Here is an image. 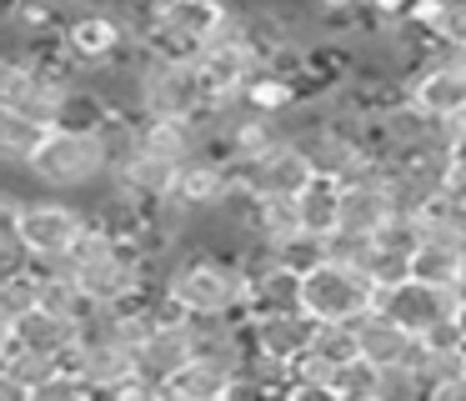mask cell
Wrapping results in <instances>:
<instances>
[{"label": "cell", "mask_w": 466, "mask_h": 401, "mask_svg": "<svg viewBox=\"0 0 466 401\" xmlns=\"http://www.w3.org/2000/svg\"><path fill=\"white\" fill-rule=\"evenodd\" d=\"M166 291L181 301L191 316H246V291H251V266L241 251L221 246H181L166 271Z\"/></svg>", "instance_id": "cell-1"}, {"label": "cell", "mask_w": 466, "mask_h": 401, "mask_svg": "<svg viewBox=\"0 0 466 401\" xmlns=\"http://www.w3.org/2000/svg\"><path fill=\"white\" fill-rule=\"evenodd\" d=\"M25 176L41 190H91L106 186L111 166H106V150L96 130H71V126H51L35 146Z\"/></svg>", "instance_id": "cell-2"}, {"label": "cell", "mask_w": 466, "mask_h": 401, "mask_svg": "<svg viewBox=\"0 0 466 401\" xmlns=\"http://www.w3.org/2000/svg\"><path fill=\"white\" fill-rule=\"evenodd\" d=\"M211 106V86H206L196 56H156L146 46L141 60V116H176V120H201Z\"/></svg>", "instance_id": "cell-3"}, {"label": "cell", "mask_w": 466, "mask_h": 401, "mask_svg": "<svg viewBox=\"0 0 466 401\" xmlns=\"http://www.w3.org/2000/svg\"><path fill=\"white\" fill-rule=\"evenodd\" d=\"M236 176H241V190L251 200H281V196H301L316 180V166L301 150V140L286 136V140H276V146H266L261 156L241 160Z\"/></svg>", "instance_id": "cell-4"}, {"label": "cell", "mask_w": 466, "mask_h": 401, "mask_svg": "<svg viewBox=\"0 0 466 401\" xmlns=\"http://www.w3.org/2000/svg\"><path fill=\"white\" fill-rule=\"evenodd\" d=\"M376 306V281L356 266L326 256L316 271H306V311L321 321H356Z\"/></svg>", "instance_id": "cell-5"}, {"label": "cell", "mask_w": 466, "mask_h": 401, "mask_svg": "<svg viewBox=\"0 0 466 401\" xmlns=\"http://www.w3.org/2000/svg\"><path fill=\"white\" fill-rule=\"evenodd\" d=\"M136 30L121 20V10L101 5V10H76L71 20L61 26V46L66 56L76 60L81 70H96V66H111L126 46H131Z\"/></svg>", "instance_id": "cell-6"}, {"label": "cell", "mask_w": 466, "mask_h": 401, "mask_svg": "<svg viewBox=\"0 0 466 401\" xmlns=\"http://www.w3.org/2000/svg\"><path fill=\"white\" fill-rule=\"evenodd\" d=\"M86 226H91V211L71 206V200H56V190H51V196H41V200H25L21 241L35 261L41 256H71V246L86 236Z\"/></svg>", "instance_id": "cell-7"}, {"label": "cell", "mask_w": 466, "mask_h": 401, "mask_svg": "<svg viewBox=\"0 0 466 401\" xmlns=\"http://www.w3.org/2000/svg\"><path fill=\"white\" fill-rule=\"evenodd\" d=\"M191 331L186 321H151L136 341V376L151 386V396H166V381L191 361Z\"/></svg>", "instance_id": "cell-8"}, {"label": "cell", "mask_w": 466, "mask_h": 401, "mask_svg": "<svg viewBox=\"0 0 466 401\" xmlns=\"http://www.w3.org/2000/svg\"><path fill=\"white\" fill-rule=\"evenodd\" d=\"M456 301H461V291H446V286H431V281H416V276H406L401 286H386V291H376V306L381 311H391L396 321H401L406 331H431L436 321H446L456 311Z\"/></svg>", "instance_id": "cell-9"}, {"label": "cell", "mask_w": 466, "mask_h": 401, "mask_svg": "<svg viewBox=\"0 0 466 401\" xmlns=\"http://www.w3.org/2000/svg\"><path fill=\"white\" fill-rule=\"evenodd\" d=\"M246 331H251V346L271 351L281 361H296L316 346V331H321V316H311L306 306L296 311H256L246 316Z\"/></svg>", "instance_id": "cell-10"}, {"label": "cell", "mask_w": 466, "mask_h": 401, "mask_svg": "<svg viewBox=\"0 0 466 401\" xmlns=\"http://www.w3.org/2000/svg\"><path fill=\"white\" fill-rule=\"evenodd\" d=\"M71 366L86 376V386L96 396H121L136 381V346H121V341H81L71 351Z\"/></svg>", "instance_id": "cell-11"}, {"label": "cell", "mask_w": 466, "mask_h": 401, "mask_svg": "<svg viewBox=\"0 0 466 401\" xmlns=\"http://www.w3.org/2000/svg\"><path fill=\"white\" fill-rule=\"evenodd\" d=\"M306 306V276L286 261L266 256L251 266V291H246V316L256 311H296Z\"/></svg>", "instance_id": "cell-12"}, {"label": "cell", "mask_w": 466, "mask_h": 401, "mask_svg": "<svg viewBox=\"0 0 466 401\" xmlns=\"http://www.w3.org/2000/svg\"><path fill=\"white\" fill-rule=\"evenodd\" d=\"M15 346L41 351V356H56V361H71V351L81 346V321L56 316L46 306H31L25 316H15Z\"/></svg>", "instance_id": "cell-13"}, {"label": "cell", "mask_w": 466, "mask_h": 401, "mask_svg": "<svg viewBox=\"0 0 466 401\" xmlns=\"http://www.w3.org/2000/svg\"><path fill=\"white\" fill-rule=\"evenodd\" d=\"M396 211L391 190H386L381 176H356L341 180V231H361V236H376L386 226V216Z\"/></svg>", "instance_id": "cell-14"}, {"label": "cell", "mask_w": 466, "mask_h": 401, "mask_svg": "<svg viewBox=\"0 0 466 401\" xmlns=\"http://www.w3.org/2000/svg\"><path fill=\"white\" fill-rule=\"evenodd\" d=\"M356 341H361V356L366 361H376V366H396V361L411 356L416 331H406L391 311L371 306V311H361V316H356Z\"/></svg>", "instance_id": "cell-15"}, {"label": "cell", "mask_w": 466, "mask_h": 401, "mask_svg": "<svg viewBox=\"0 0 466 401\" xmlns=\"http://www.w3.org/2000/svg\"><path fill=\"white\" fill-rule=\"evenodd\" d=\"M406 90H411L431 116L456 120L466 110V60H461V66H421Z\"/></svg>", "instance_id": "cell-16"}, {"label": "cell", "mask_w": 466, "mask_h": 401, "mask_svg": "<svg viewBox=\"0 0 466 401\" xmlns=\"http://www.w3.org/2000/svg\"><path fill=\"white\" fill-rule=\"evenodd\" d=\"M231 381H236L231 361L191 356L171 381H166V396H176V401H231Z\"/></svg>", "instance_id": "cell-17"}, {"label": "cell", "mask_w": 466, "mask_h": 401, "mask_svg": "<svg viewBox=\"0 0 466 401\" xmlns=\"http://www.w3.org/2000/svg\"><path fill=\"white\" fill-rule=\"evenodd\" d=\"M176 176H181L176 160H161V156H151V150H136V156L111 176V186H121L126 196H136L146 206V200H161L166 190H176Z\"/></svg>", "instance_id": "cell-18"}, {"label": "cell", "mask_w": 466, "mask_h": 401, "mask_svg": "<svg viewBox=\"0 0 466 401\" xmlns=\"http://www.w3.org/2000/svg\"><path fill=\"white\" fill-rule=\"evenodd\" d=\"M296 211H301V231H316V236L341 231V180L316 170V180L296 196Z\"/></svg>", "instance_id": "cell-19"}, {"label": "cell", "mask_w": 466, "mask_h": 401, "mask_svg": "<svg viewBox=\"0 0 466 401\" xmlns=\"http://www.w3.org/2000/svg\"><path fill=\"white\" fill-rule=\"evenodd\" d=\"M411 276L431 281V286L461 291V246H446V241H421L411 251Z\"/></svg>", "instance_id": "cell-20"}, {"label": "cell", "mask_w": 466, "mask_h": 401, "mask_svg": "<svg viewBox=\"0 0 466 401\" xmlns=\"http://www.w3.org/2000/svg\"><path fill=\"white\" fill-rule=\"evenodd\" d=\"M46 130L35 126V120L15 116V110L0 106V170H25L35 156V146H41Z\"/></svg>", "instance_id": "cell-21"}, {"label": "cell", "mask_w": 466, "mask_h": 401, "mask_svg": "<svg viewBox=\"0 0 466 401\" xmlns=\"http://www.w3.org/2000/svg\"><path fill=\"white\" fill-rule=\"evenodd\" d=\"M331 391H336V401H381V366L366 361V356L341 361Z\"/></svg>", "instance_id": "cell-22"}, {"label": "cell", "mask_w": 466, "mask_h": 401, "mask_svg": "<svg viewBox=\"0 0 466 401\" xmlns=\"http://www.w3.org/2000/svg\"><path fill=\"white\" fill-rule=\"evenodd\" d=\"M21 216H25V196L0 186V261H11V266H31V251L21 241Z\"/></svg>", "instance_id": "cell-23"}, {"label": "cell", "mask_w": 466, "mask_h": 401, "mask_svg": "<svg viewBox=\"0 0 466 401\" xmlns=\"http://www.w3.org/2000/svg\"><path fill=\"white\" fill-rule=\"evenodd\" d=\"M326 256H331V236H316V231H296L286 246H276V261L296 266L301 276H306V271H316Z\"/></svg>", "instance_id": "cell-24"}, {"label": "cell", "mask_w": 466, "mask_h": 401, "mask_svg": "<svg viewBox=\"0 0 466 401\" xmlns=\"http://www.w3.org/2000/svg\"><path fill=\"white\" fill-rule=\"evenodd\" d=\"M366 276L376 281V291L401 286V281L411 276V256H406V251H381V246H376V256H371V266H366Z\"/></svg>", "instance_id": "cell-25"}, {"label": "cell", "mask_w": 466, "mask_h": 401, "mask_svg": "<svg viewBox=\"0 0 466 401\" xmlns=\"http://www.w3.org/2000/svg\"><path fill=\"white\" fill-rule=\"evenodd\" d=\"M426 36H441V40H451V46L466 50V0H441V10H436Z\"/></svg>", "instance_id": "cell-26"}, {"label": "cell", "mask_w": 466, "mask_h": 401, "mask_svg": "<svg viewBox=\"0 0 466 401\" xmlns=\"http://www.w3.org/2000/svg\"><path fill=\"white\" fill-rule=\"evenodd\" d=\"M0 401H31V386H25L5 361H0Z\"/></svg>", "instance_id": "cell-27"}, {"label": "cell", "mask_w": 466, "mask_h": 401, "mask_svg": "<svg viewBox=\"0 0 466 401\" xmlns=\"http://www.w3.org/2000/svg\"><path fill=\"white\" fill-rule=\"evenodd\" d=\"M446 206H451L456 231H461V241H466V186H451V190H446Z\"/></svg>", "instance_id": "cell-28"}, {"label": "cell", "mask_w": 466, "mask_h": 401, "mask_svg": "<svg viewBox=\"0 0 466 401\" xmlns=\"http://www.w3.org/2000/svg\"><path fill=\"white\" fill-rule=\"evenodd\" d=\"M451 186H466V130L456 136V146H451Z\"/></svg>", "instance_id": "cell-29"}, {"label": "cell", "mask_w": 466, "mask_h": 401, "mask_svg": "<svg viewBox=\"0 0 466 401\" xmlns=\"http://www.w3.org/2000/svg\"><path fill=\"white\" fill-rule=\"evenodd\" d=\"M431 396H441V401H466V371H461V376H451V381H441Z\"/></svg>", "instance_id": "cell-30"}, {"label": "cell", "mask_w": 466, "mask_h": 401, "mask_svg": "<svg viewBox=\"0 0 466 401\" xmlns=\"http://www.w3.org/2000/svg\"><path fill=\"white\" fill-rule=\"evenodd\" d=\"M15 346V316H5L0 311V361H5V351Z\"/></svg>", "instance_id": "cell-31"}, {"label": "cell", "mask_w": 466, "mask_h": 401, "mask_svg": "<svg viewBox=\"0 0 466 401\" xmlns=\"http://www.w3.org/2000/svg\"><path fill=\"white\" fill-rule=\"evenodd\" d=\"M451 316H456V326H461V336H466V291H461V301H456Z\"/></svg>", "instance_id": "cell-32"}, {"label": "cell", "mask_w": 466, "mask_h": 401, "mask_svg": "<svg viewBox=\"0 0 466 401\" xmlns=\"http://www.w3.org/2000/svg\"><path fill=\"white\" fill-rule=\"evenodd\" d=\"M461 291H466V246H461Z\"/></svg>", "instance_id": "cell-33"}, {"label": "cell", "mask_w": 466, "mask_h": 401, "mask_svg": "<svg viewBox=\"0 0 466 401\" xmlns=\"http://www.w3.org/2000/svg\"><path fill=\"white\" fill-rule=\"evenodd\" d=\"M456 120H461V130H466V110H461V116H456Z\"/></svg>", "instance_id": "cell-34"}]
</instances>
